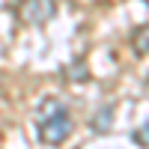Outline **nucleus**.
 Returning <instances> with one entry per match:
<instances>
[{
	"instance_id": "obj_1",
	"label": "nucleus",
	"mask_w": 149,
	"mask_h": 149,
	"mask_svg": "<svg viewBox=\"0 0 149 149\" xmlns=\"http://www.w3.org/2000/svg\"><path fill=\"white\" fill-rule=\"evenodd\" d=\"M74 128L72 110L66 104H60L57 98H48L42 104V116H39V140L45 146H60Z\"/></svg>"
},
{
	"instance_id": "obj_2",
	"label": "nucleus",
	"mask_w": 149,
	"mask_h": 149,
	"mask_svg": "<svg viewBox=\"0 0 149 149\" xmlns=\"http://www.w3.org/2000/svg\"><path fill=\"white\" fill-rule=\"evenodd\" d=\"M18 12H21V18L30 21V24H45V21L54 18L57 3H54V0H21Z\"/></svg>"
},
{
	"instance_id": "obj_3",
	"label": "nucleus",
	"mask_w": 149,
	"mask_h": 149,
	"mask_svg": "<svg viewBox=\"0 0 149 149\" xmlns=\"http://www.w3.org/2000/svg\"><path fill=\"white\" fill-rule=\"evenodd\" d=\"M131 45L137 54H149V24H143V27H137L131 33Z\"/></svg>"
},
{
	"instance_id": "obj_4",
	"label": "nucleus",
	"mask_w": 149,
	"mask_h": 149,
	"mask_svg": "<svg viewBox=\"0 0 149 149\" xmlns=\"http://www.w3.org/2000/svg\"><path fill=\"white\" fill-rule=\"evenodd\" d=\"M131 140L137 143V146H143V149H149V122H143V125L131 134Z\"/></svg>"
},
{
	"instance_id": "obj_5",
	"label": "nucleus",
	"mask_w": 149,
	"mask_h": 149,
	"mask_svg": "<svg viewBox=\"0 0 149 149\" xmlns=\"http://www.w3.org/2000/svg\"><path fill=\"white\" fill-rule=\"evenodd\" d=\"M110 113H113V107H110V104H107V107L102 110V113H98V122L93 119V128H95V131H104V128L110 125Z\"/></svg>"
},
{
	"instance_id": "obj_6",
	"label": "nucleus",
	"mask_w": 149,
	"mask_h": 149,
	"mask_svg": "<svg viewBox=\"0 0 149 149\" xmlns=\"http://www.w3.org/2000/svg\"><path fill=\"white\" fill-rule=\"evenodd\" d=\"M146 3H149V0H146Z\"/></svg>"
}]
</instances>
